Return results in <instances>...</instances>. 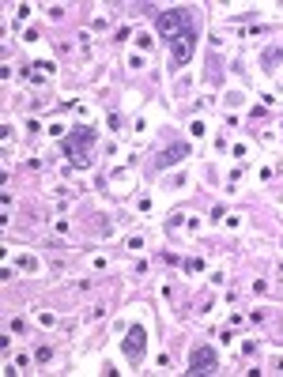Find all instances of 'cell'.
Instances as JSON below:
<instances>
[{
  "label": "cell",
  "instance_id": "5",
  "mask_svg": "<svg viewBox=\"0 0 283 377\" xmlns=\"http://www.w3.org/2000/svg\"><path fill=\"white\" fill-rule=\"evenodd\" d=\"M125 355L129 358H140L144 355V328H129V336H125Z\"/></svg>",
  "mask_w": 283,
  "mask_h": 377
},
{
  "label": "cell",
  "instance_id": "3",
  "mask_svg": "<svg viewBox=\"0 0 283 377\" xmlns=\"http://www.w3.org/2000/svg\"><path fill=\"white\" fill-rule=\"evenodd\" d=\"M215 370H219L215 347H193L189 351V373H215Z\"/></svg>",
  "mask_w": 283,
  "mask_h": 377
},
{
  "label": "cell",
  "instance_id": "2",
  "mask_svg": "<svg viewBox=\"0 0 283 377\" xmlns=\"http://www.w3.org/2000/svg\"><path fill=\"white\" fill-rule=\"evenodd\" d=\"M91 144H94V129H87V125L84 129H72V136L64 140V155H69L76 166H87V159H91L87 147Z\"/></svg>",
  "mask_w": 283,
  "mask_h": 377
},
{
  "label": "cell",
  "instance_id": "4",
  "mask_svg": "<svg viewBox=\"0 0 283 377\" xmlns=\"http://www.w3.org/2000/svg\"><path fill=\"white\" fill-rule=\"evenodd\" d=\"M193 42H197V26H189L185 34H178V38H174V42H170L174 61H178V64H185L189 57H193Z\"/></svg>",
  "mask_w": 283,
  "mask_h": 377
},
{
  "label": "cell",
  "instance_id": "6",
  "mask_svg": "<svg viewBox=\"0 0 283 377\" xmlns=\"http://www.w3.org/2000/svg\"><path fill=\"white\" fill-rule=\"evenodd\" d=\"M189 151H193L189 144H174V147H167V151L159 155V166H174V163H182V159H185Z\"/></svg>",
  "mask_w": 283,
  "mask_h": 377
},
{
  "label": "cell",
  "instance_id": "1",
  "mask_svg": "<svg viewBox=\"0 0 283 377\" xmlns=\"http://www.w3.org/2000/svg\"><path fill=\"white\" fill-rule=\"evenodd\" d=\"M189 26H197V23H193V11H189V8H170V11H163V16H159V34H163L167 42H174L178 34H185Z\"/></svg>",
  "mask_w": 283,
  "mask_h": 377
}]
</instances>
